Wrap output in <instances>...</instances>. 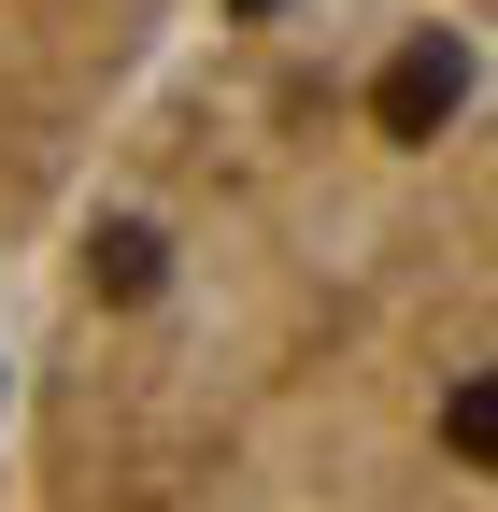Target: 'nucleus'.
<instances>
[{
    "label": "nucleus",
    "mask_w": 498,
    "mask_h": 512,
    "mask_svg": "<svg viewBox=\"0 0 498 512\" xmlns=\"http://www.w3.org/2000/svg\"><path fill=\"white\" fill-rule=\"evenodd\" d=\"M15 299V512H498V57L228 0Z\"/></svg>",
    "instance_id": "nucleus-1"
},
{
    "label": "nucleus",
    "mask_w": 498,
    "mask_h": 512,
    "mask_svg": "<svg viewBox=\"0 0 498 512\" xmlns=\"http://www.w3.org/2000/svg\"><path fill=\"white\" fill-rule=\"evenodd\" d=\"M185 29V0H0V299L43 271Z\"/></svg>",
    "instance_id": "nucleus-2"
},
{
    "label": "nucleus",
    "mask_w": 498,
    "mask_h": 512,
    "mask_svg": "<svg viewBox=\"0 0 498 512\" xmlns=\"http://www.w3.org/2000/svg\"><path fill=\"white\" fill-rule=\"evenodd\" d=\"M427 15H442V29H470V43L498 57V0H427Z\"/></svg>",
    "instance_id": "nucleus-3"
},
{
    "label": "nucleus",
    "mask_w": 498,
    "mask_h": 512,
    "mask_svg": "<svg viewBox=\"0 0 498 512\" xmlns=\"http://www.w3.org/2000/svg\"><path fill=\"white\" fill-rule=\"evenodd\" d=\"M0 512H15V470H0Z\"/></svg>",
    "instance_id": "nucleus-4"
}]
</instances>
